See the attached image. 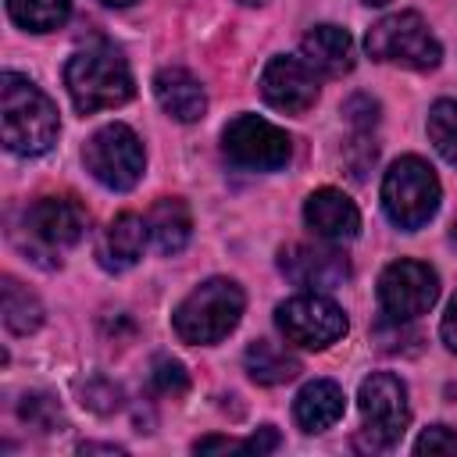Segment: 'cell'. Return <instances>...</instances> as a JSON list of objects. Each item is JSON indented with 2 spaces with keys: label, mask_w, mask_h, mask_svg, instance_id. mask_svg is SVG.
<instances>
[{
  "label": "cell",
  "mask_w": 457,
  "mask_h": 457,
  "mask_svg": "<svg viewBox=\"0 0 457 457\" xmlns=\"http://www.w3.org/2000/svg\"><path fill=\"white\" fill-rule=\"evenodd\" d=\"M428 139L443 161L457 168V100H439L428 111Z\"/></svg>",
  "instance_id": "603a6c76"
},
{
  "label": "cell",
  "mask_w": 457,
  "mask_h": 457,
  "mask_svg": "<svg viewBox=\"0 0 457 457\" xmlns=\"http://www.w3.org/2000/svg\"><path fill=\"white\" fill-rule=\"evenodd\" d=\"M439 300V275L421 261H393L378 275V307L393 325L428 314Z\"/></svg>",
  "instance_id": "9c48e42d"
},
{
  "label": "cell",
  "mask_w": 457,
  "mask_h": 457,
  "mask_svg": "<svg viewBox=\"0 0 457 457\" xmlns=\"http://www.w3.org/2000/svg\"><path fill=\"white\" fill-rule=\"evenodd\" d=\"M278 432L271 428V425H264V428H257L250 439H243V453H275L278 450Z\"/></svg>",
  "instance_id": "4316f807"
},
{
  "label": "cell",
  "mask_w": 457,
  "mask_h": 457,
  "mask_svg": "<svg viewBox=\"0 0 457 457\" xmlns=\"http://www.w3.org/2000/svg\"><path fill=\"white\" fill-rule=\"evenodd\" d=\"M146 225H150V236L157 243L161 253H179L189 236H193V218H189V207L179 200V196H161L150 214H146Z\"/></svg>",
  "instance_id": "d6986e66"
},
{
  "label": "cell",
  "mask_w": 457,
  "mask_h": 457,
  "mask_svg": "<svg viewBox=\"0 0 457 457\" xmlns=\"http://www.w3.org/2000/svg\"><path fill=\"white\" fill-rule=\"evenodd\" d=\"M343 411H346V396L328 378L307 382L296 393V400H293V418H296V425L303 432H325V428H332L343 418Z\"/></svg>",
  "instance_id": "ac0fdd59"
},
{
  "label": "cell",
  "mask_w": 457,
  "mask_h": 457,
  "mask_svg": "<svg viewBox=\"0 0 457 457\" xmlns=\"http://www.w3.org/2000/svg\"><path fill=\"white\" fill-rule=\"evenodd\" d=\"M439 336H443V343H446V350H453V353H457V296L450 300V307H446V314H443V325H439Z\"/></svg>",
  "instance_id": "83f0119b"
},
{
  "label": "cell",
  "mask_w": 457,
  "mask_h": 457,
  "mask_svg": "<svg viewBox=\"0 0 457 457\" xmlns=\"http://www.w3.org/2000/svg\"><path fill=\"white\" fill-rule=\"evenodd\" d=\"M64 86H68L75 111H82V114L121 107L136 93V82H132L125 57L107 43L75 50L64 64Z\"/></svg>",
  "instance_id": "7a4b0ae2"
},
{
  "label": "cell",
  "mask_w": 457,
  "mask_h": 457,
  "mask_svg": "<svg viewBox=\"0 0 457 457\" xmlns=\"http://www.w3.org/2000/svg\"><path fill=\"white\" fill-rule=\"evenodd\" d=\"M243 364H246V375L257 386H282V382L300 375L296 353H289L286 346H278L271 339H253L243 353Z\"/></svg>",
  "instance_id": "ffe728a7"
},
{
  "label": "cell",
  "mask_w": 457,
  "mask_h": 457,
  "mask_svg": "<svg viewBox=\"0 0 457 457\" xmlns=\"http://www.w3.org/2000/svg\"><path fill=\"white\" fill-rule=\"evenodd\" d=\"M150 386L161 396H179V393L189 389V375H186V368L175 357H157L154 361V371H150Z\"/></svg>",
  "instance_id": "cb8c5ba5"
},
{
  "label": "cell",
  "mask_w": 457,
  "mask_h": 457,
  "mask_svg": "<svg viewBox=\"0 0 457 457\" xmlns=\"http://www.w3.org/2000/svg\"><path fill=\"white\" fill-rule=\"evenodd\" d=\"M146 236H150L146 218H139V214H132V211L118 214V218L104 228V236H100V243H96V261H100V268H107V271H125V268H132V264L143 257V250H146Z\"/></svg>",
  "instance_id": "9a60e30c"
},
{
  "label": "cell",
  "mask_w": 457,
  "mask_h": 457,
  "mask_svg": "<svg viewBox=\"0 0 457 457\" xmlns=\"http://www.w3.org/2000/svg\"><path fill=\"white\" fill-rule=\"evenodd\" d=\"M278 268L282 275L311 293H328L339 289L350 278V264L339 250L332 246H311V243H293L278 253Z\"/></svg>",
  "instance_id": "4fadbf2b"
},
{
  "label": "cell",
  "mask_w": 457,
  "mask_h": 457,
  "mask_svg": "<svg viewBox=\"0 0 457 457\" xmlns=\"http://www.w3.org/2000/svg\"><path fill=\"white\" fill-rule=\"evenodd\" d=\"M7 14L29 32H54L68 21L71 0H7Z\"/></svg>",
  "instance_id": "7402d4cb"
},
{
  "label": "cell",
  "mask_w": 457,
  "mask_h": 457,
  "mask_svg": "<svg viewBox=\"0 0 457 457\" xmlns=\"http://www.w3.org/2000/svg\"><path fill=\"white\" fill-rule=\"evenodd\" d=\"M261 96L275 111L303 114L318 100V71L303 57L275 54L261 71Z\"/></svg>",
  "instance_id": "7c38bea8"
},
{
  "label": "cell",
  "mask_w": 457,
  "mask_h": 457,
  "mask_svg": "<svg viewBox=\"0 0 457 457\" xmlns=\"http://www.w3.org/2000/svg\"><path fill=\"white\" fill-rule=\"evenodd\" d=\"M57 107L54 100L25 75L4 71L0 75V136L11 154L36 157L46 154L57 139Z\"/></svg>",
  "instance_id": "6da1fadb"
},
{
  "label": "cell",
  "mask_w": 457,
  "mask_h": 457,
  "mask_svg": "<svg viewBox=\"0 0 457 457\" xmlns=\"http://www.w3.org/2000/svg\"><path fill=\"white\" fill-rule=\"evenodd\" d=\"M82 161H86V171L100 186L118 189V193L132 189L143 179V164H146L139 136L121 121L96 129L82 146Z\"/></svg>",
  "instance_id": "52a82bcc"
},
{
  "label": "cell",
  "mask_w": 457,
  "mask_h": 457,
  "mask_svg": "<svg viewBox=\"0 0 457 457\" xmlns=\"http://www.w3.org/2000/svg\"><path fill=\"white\" fill-rule=\"evenodd\" d=\"M193 450H196V453H211V450L228 453V450H243V443H239V439H225V436H204V439L193 443Z\"/></svg>",
  "instance_id": "f1b7e54d"
},
{
  "label": "cell",
  "mask_w": 457,
  "mask_h": 457,
  "mask_svg": "<svg viewBox=\"0 0 457 457\" xmlns=\"http://www.w3.org/2000/svg\"><path fill=\"white\" fill-rule=\"evenodd\" d=\"M221 150L239 168L275 171V168H282L289 161L293 146H289V136L278 125H271V121H264L257 114H236L221 132Z\"/></svg>",
  "instance_id": "30bf717a"
},
{
  "label": "cell",
  "mask_w": 457,
  "mask_h": 457,
  "mask_svg": "<svg viewBox=\"0 0 457 457\" xmlns=\"http://www.w3.org/2000/svg\"><path fill=\"white\" fill-rule=\"evenodd\" d=\"M303 221L314 236H321L325 243H346L361 232V211L353 207V200L332 186L314 189L303 204Z\"/></svg>",
  "instance_id": "5bb4252c"
},
{
  "label": "cell",
  "mask_w": 457,
  "mask_h": 457,
  "mask_svg": "<svg viewBox=\"0 0 457 457\" xmlns=\"http://www.w3.org/2000/svg\"><path fill=\"white\" fill-rule=\"evenodd\" d=\"M100 4H107V7H129V4H136V0H100Z\"/></svg>",
  "instance_id": "f546056e"
},
{
  "label": "cell",
  "mask_w": 457,
  "mask_h": 457,
  "mask_svg": "<svg viewBox=\"0 0 457 457\" xmlns=\"http://www.w3.org/2000/svg\"><path fill=\"white\" fill-rule=\"evenodd\" d=\"M364 50H368V57H375L382 64H400V68H414V71H428L443 61L439 39L425 25V18L414 11H396V14L378 18L364 36Z\"/></svg>",
  "instance_id": "5b68a950"
},
{
  "label": "cell",
  "mask_w": 457,
  "mask_h": 457,
  "mask_svg": "<svg viewBox=\"0 0 457 457\" xmlns=\"http://www.w3.org/2000/svg\"><path fill=\"white\" fill-rule=\"evenodd\" d=\"M21 418H25L32 428H39V432H54V428L61 425L57 403H54L50 396H43V393H32V396L21 400Z\"/></svg>",
  "instance_id": "d4e9b609"
},
{
  "label": "cell",
  "mask_w": 457,
  "mask_h": 457,
  "mask_svg": "<svg viewBox=\"0 0 457 457\" xmlns=\"http://www.w3.org/2000/svg\"><path fill=\"white\" fill-rule=\"evenodd\" d=\"M239 4H246V7H257V4H264V0H239Z\"/></svg>",
  "instance_id": "4dcf8cb0"
},
{
  "label": "cell",
  "mask_w": 457,
  "mask_h": 457,
  "mask_svg": "<svg viewBox=\"0 0 457 457\" xmlns=\"http://www.w3.org/2000/svg\"><path fill=\"white\" fill-rule=\"evenodd\" d=\"M300 57L328 79H343L353 68V39L346 29L339 25H314L303 39H300Z\"/></svg>",
  "instance_id": "2e32d148"
},
{
  "label": "cell",
  "mask_w": 457,
  "mask_h": 457,
  "mask_svg": "<svg viewBox=\"0 0 457 457\" xmlns=\"http://www.w3.org/2000/svg\"><path fill=\"white\" fill-rule=\"evenodd\" d=\"M243 307H246V296L232 278H207L175 307L171 325L182 343L211 346L239 325Z\"/></svg>",
  "instance_id": "3957f363"
},
{
  "label": "cell",
  "mask_w": 457,
  "mask_h": 457,
  "mask_svg": "<svg viewBox=\"0 0 457 457\" xmlns=\"http://www.w3.org/2000/svg\"><path fill=\"white\" fill-rule=\"evenodd\" d=\"M89 214L71 196H43L25 211V232L32 239L36 257H57L86 236ZM61 261V257H57Z\"/></svg>",
  "instance_id": "8fae6325"
},
{
  "label": "cell",
  "mask_w": 457,
  "mask_h": 457,
  "mask_svg": "<svg viewBox=\"0 0 457 457\" xmlns=\"http://www.w3.org/2000/svg\"><path fill=\"white\" fill-rule=\"evenodd\" d=\"M357 407L364 418V432L357 436L361 450H389L407 432V421H411L407 386L396 375L389 371L368 375L357 389Z\"/></svg>",
  "instance_id": "8992f818"
},
{
  "label": "cell",
  "mask_w": 457,
  "mask_h": 457,
  "mask_svg": "<svg viewBox=\"0 0 457 457\" xmlns=\"http://www.w3.org/2000/svg\"><path fill=\"white\" fill-rule=\"evenodd\" d=\"M414 450L418 453H457V432H450L446 425H432L428 432H421Z\"/></svg>",
  "instance_id": "484cf974"
},
{
  "label": "cell",
  "mask_w": 457,
  "mask_h": 457,
  "mask_svg": "<svg viewBox=\"0 0 457 457\" xmlns=\"http://www.w3.org/2000/svg\"><path fill=\"white\" fill-rule=\"evenodd\" d=\"M154 96L175 121H200L207 111V93L200 79L186 68H161L154 75Z\"/></svg>",
  "instance_id": "e0dca14e"
},
{
  "label": "cell",
  "mask_w": 457,
  "mask_h": 457,
  "mask_svg": "<svg viewBox=\"0 0 457 457\" xmlns=\"http://www.w3.org/2000/svg\"><path fill=\"white\" fill-rule=\"evenodd\" d=\"M275 325L286 336V343L303 346V350H325L346 336L343 307L321 293H311V289L282 300L275 307Z\"/></svg>",
  "instance_id": "ba28073f"
},
{
  "label": "cell",
  "mask_w": 457,
  "mask_h": 457,
  "mask_svg": "<svg viewBox=\"0 0 457 457\" xmlns=\"http://www.w3.org/2000/svg\"><path fill=\"white\" fill-rule=\"evenodd\" d=\"M382 207L396 228H421L439 211V179L428 161L407 154L389 164L382 179Z\"/></svg>",
  "instance_id": "277c9868"
},
{
  "label": "cell",
  "mask_w": 457,
  "mask_h": 457,
  "mask_svg": "<svg viewBox=\"0 0 457 457\" xmlns=\"http://www.w3.org/2000/svg\"><path fill=\"white\" fill-rule=\"evenodd\" d=\"M450 239L457 243V218H453V228H450Z\"/></svg>",
  "instance_id": "1f68e13d"
},
{
  "label": "cell",
  "mask_w": 457,
  "mask_h": 457,
  "mask_svg": "<svg viewBox=\"0 0 457 457\" xmlns=\"http://www.w3.org/2000/svg\"><path fill=\"white\" fill-rule=\"evenodd\" d=\"M4 325L14 336H29L43 325V303L36 300V293H29V286H21L14 275H4Z\"/></svg>",
  "instance_id": "44dd1931"
},
{
  "label": "cell",
  "mask_w": 457,
  "mask_h": 457,
  "mask_svg": "<svg viewBox=\"0 0 457 457\" xmlns=\"http://www.w3.org/2000/svg\"><path fill=\"white\" fill-rule=\"evenodd\" d=\"M364 4H371V7H382V4H389V0H364Z\"/></svg>",
  "instance_id": "d6a6232c"
}]
</instances>
